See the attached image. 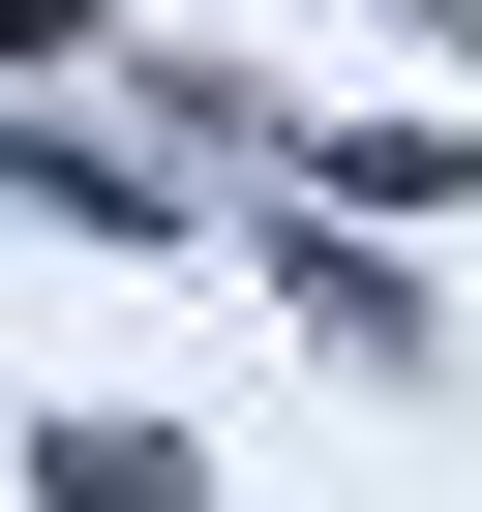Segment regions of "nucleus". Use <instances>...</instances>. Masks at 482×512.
Wrapping results in <instances>:
<instances>
[{
	"mask_svg": "<svg viewBox=\"0 0 482 512\" xmlns=\"http://www.w3.org/2000/svg\"><path fill=\"white\" fill-rule=\"evenodd\" d=\"M31 482H61V512H181V452H151V422H61Z\"/></svg>",
	"mask_w": 482,
	"mask_h": 512,
	"instance_id": "obj_1",
	"label": "nucleus"
}]
</instances>
